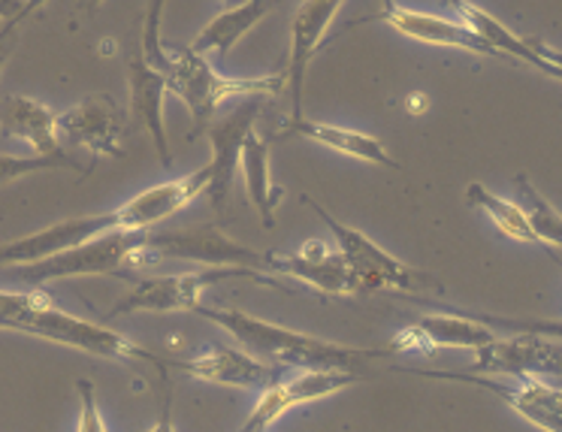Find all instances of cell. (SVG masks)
Listing matches in <instances>:
<instances>
[{
  "label": "cell",
  "instance_id": "6da1fadb",
  "mask_svg": "<svg viewBox=\"0 0 562 432\" xmlns=\"http://www.w3.org/2000/svg\"><path fill=\"white\" fill-rule=\"evenodd\" d=\"M194 315H203L206 321L218 323L221 330L239 342L263 363H272L279 370H355L369 360H379L393 354L391 345L384 348H345L339 342H327L318 336L296 333L279 323H269L255 315H245L239 309H212L196 306Z\"/></svg>",
  "mask_w": 562,
  "mask_h": 432
},
{
  "label": "cell",
  "instance_id": "7a4b0ae2",
  "mask_svg": "<svg viewBox=\"0 0 562 432\" xmlns=\"http://www.w3.org/2000/svg\"><path fill=\"white\" fill-rule=\"evenodd\" d=\"M0 330H19V333L40 336L58 345L86 351L94 357L106 360H134V363H148L158 366L160 372L170 366V360L151 354L139 348L122 333H115L103 323H91L76 318L70 311L58 309L49 294H10L0 291Z\"/></svg>",
  "mask_w": 562,
  "mask_h": 432
},
{
  "label": "cell",
  "instance_id": "3957f363",
  "mask_svg": "<svg viewBox=\"0 0 562 432\" xmlns=\"http://www.w3.org/2000/svg\"><path fill=\"white\" fill-rule=\"evenodd\" d=\"M167 91L182 100L196 127H206L224 100L233 98H279L284 91V73L269 76H224L218 73L206 55L191 46L167 49V61L160 67Z\"/></svg>",
  "mask_w": 562,
  "mask_h": 432
},
{
  "label": "cell",
  "instance_id": "277c9868",
  "mask_svg": "<svg viewBox=\"0 0 562 432\" xmlns=\"http://www.w3.org/2000/svg\"><path fill=\"white\" fill-rule=\"evenodd\" d=\"M146 230H110V234L94 236L82 246L64 248L49 258L31 260V263H15L7 266L15 282L43 287L61 278H86V275H112V272L134 266L136 254L143 248Z\"/></svg>",
  "mask_w": 562,
  "mask_h": 432
},
{
  "label": "cell",
  "instance_id": "5b68a950",
  "mask_svg": "<svg viewBox=\"0 0 562 432\" xmlns=\"http://www.w3.org/2000/svg\"><path fill=\"white\" fill-rule=\"evenodd\" d=\"M308 209L318 215L321 221L327 224V230L339 246V254L345 263L351 266L357 282V294H372V291H415L420 284H427V275H420L412 266H405L403 260L387 254L384 248L375 246L367 234H360L357 227H348L339 218H333L330 212L312 197H303Z\"/></svg>",
  "mask_w": 562,
  "mask_h": 432
},
{
  "label": "cell",
  "instance_id": "8992f818",
  "mask_svg": "<svg viewBox=\"0 0 562 432\" xmlns=\"http://www.w3.org/2000/svg\"><path fill=\"white\" fill-rule=\"evenodd\" d=\"M194 260L203 266H243V270H263L267 251L236 242L224 236L218 227H184V230H167V234H148L134 263L146 260Z\"/></svg>",
  "mask_w": 562,
  "mask_h": 432
},
{
  "label": "cell",
  "instance_id": "52a82bcc",
  "mask_svg": "<svg viewBox=\"0 0 562 432\" xmlns=\"http://www.w3.org/2000/svg\"><path fill=\"white\" fill-rule=\"evenodd\" d=\"M224 278L267 282L257 270H243V266H215V270L160 275V278H148V282L136 284L134 291L110 315L115 318V315H134V311H194L209 284L224 282Z\"/></svg>",
  "mask_w": 562,
  "mask_h": 432
},
{
  "label": "cell",
  "instance_id": "ba28073f",
  "mask_svg": "<svg viewBox=\"0 0 562 432\" xmlns=\"http://www.w3.org/2000/svg\"><path fill=\"white\" fill-rule=\"evenodd\" d=\"M357 382H360V375L355 370H296V375H291V378L281 375L279 382L267 387V394L260 396L251 418L243 423V432L269 430L291 408L327 399V396L339 394Z\"/></svg>",
  "mask_w": 562,
  "mask_h": 432
},
{
  "label": "cell",
  "instance_id": "9c48e42d",
  "mask_svg": "<svg viewBox=\"0 0 562 432\" xmlns=\"http://www.w3.org/2000/svg\"><path fill=\"white\" fill-rule=\"evenodd\" d=\"M412 375H424V378H445V382H463L477 384L490 394H496L502 402L529 420L532 427L544 432L562 430V394L560 387H550L548 382H541L538 375H524L514 384L502 382V378H484V375H465V372H432V370H408Z\"/></svg>",
  "mask_w": 562,
  "mask_h": 432
},
{
  "label": "cell",
  "instance_id": "30bf717a",
  "mask_svg": "<svg viewBox=\"0 0 562 432\" xmlns=\"http://www.w3.org/2000/svg\"><path fill=\"white\" fill-rule=\"evenodd\" d=\"M475 370L493 375H560V336L544 339L536 330L520 336H493L475 351Z\"/></svg>",
  "mask_w": 562,
  "mask_h": 432
},
{
  "label": "cell",
  "instance_id": "8fae6325",
  "mask_svg": "<svg viewBox=\"0 0 562 432\" xmlns=\"http://www.w3.org/2000/svg\"><path fill=\"white\" fill-rule=\"evenodd\" d=\"M110 230H127V215H124L122 206L100 212V215H82V218L52 224L46 230H37V234L25 236V239L7 242V246H0V266H15V263L49 258L55 251L82 246L88 239L110 234Z\"/></svg>",
  "mask_w": 562,
  "mask_h": 432
},
{
  "label": "cell",
  "instance_id": "7c38bea8",
  "mask_svg": "<svg viewBox=\"0 0 562 432\" xmlns=\"http://www.w3.org/2000/svg\"><path fill=\"white\" fill-rule=\"evenodd\" d=\"M342 3L345 0H303L291 19V55H288V70H284V88L291 91V118L303 115V86H306L308 64L327 37Z\"/></svg>",
  "mask_w": 562,
  "mask_h": 432
},
{
  "label": "cell",
  "instance_id": "4fadbf2b",
  "mask_svg": "<svg viewBox=\"0 0 562 432\" xmlns=\"http://www.w3.org/2000/svg\"><path fill=\"white\" fill-rule=\"evenodd\" d=\"M170 366H179V370L194 375L200 382L239 387V390H267L284 375V370L272 366V363H263L248 351H236V348L224 345L203 348L194 357L170 360Z\"/></svg>",
  "mask_w": 562,
  "mask_h": 432
},
{
  "label": "cell",
  "instance_id": "5bb4252c",
  "mask_svg": "<svg viewBox=\"0 0 562 432\" xmlns=\"http://www.w3.org/2000/svg\"><path fill=\"white\" fill-rule=\"evenodd\" d=\"M58 139L94 155H122V112L110 94H88L76 106L55 115Z\"/></svg>",
  "mask_w": 562,
  "mask_h": 432
},
{
  "label": "cell",
  "instance_id": "9a60e30c",
  "mask_svg": "<svg viewBox=\"0 0 562 432\" xmlns=\"http://www.w3.org/2000/svg\"><path fill=\"white\" fill-rule=\"evenodd\" d=\"M445 3L451 7L453 13L460 15V22H463L469 31H475L477 37L484 39L487 46H493L499 55L517 58V61L529 64V67H536L541 73L553 76V79H560L562 76L560 52L557 49H548V46L538 43V39L514 34L512 27L502 25L499 19H493L487 10H481L472 0H445Z\"/></svg>",
  "mask_w": 562,
  "mask_h": 432
},
{
  "label": "cell",
  "instance_id": "2e32d148",
  "mask_svg": "<svg viewBox=\"0 0 562 432\" xmlns=\"http://www.w3.org/2000/svg\"><path fill=\"white\" fill-rule=\"evenodd\" d=\"M260 100L263 98H243V103L221 118L218 124L209 127V143H212V158H209V187L206 194L215 197L218 206L231 194L233 179L239 170V151H243V139L255 130V122L260 118Z\"/></svg>",
  "mask_w": 562,
  "mask_h": 432
},
{
  "label": "cell",
  "instance_id": "e0dca14e",
  "mask_svg": "<svg viewBox=\"0 0 562 432\" xmlns=\"http://www.w3.org/2000/svg\"><path fill=\"white\" fill-rule=\"evenodd\" d=\"M263 270L300 278L308 287H318L324 294H336V297L357 294V282L351 266L345 263L339 251H330L324 242H306V248L296 251V254L267 251Z\"/></svg>",
  "mask_w": 562,
  "mask_h": 432
},
{
  "label": "cell",
  "instance_id": "ac0fdd59",
  "mask_svg": "<svg viewBox=\"0 0 562 432\" xmlns=\"http://www.w3.org/2000/svg\"><path fill=\"white\" fill-rule=\"evenodd\" d=\"M381 22H387L393 31H400L403 37L427 43V46H441V49H460L469 55H499V52L487 46L484 39L477 37L475 31H469L463 22H451L441 15L417 13L408 10L396 0H381Z\"/></svg>",
  "mask_w": 562,
  "mask_h": 432
},
{
  "label": "cell",
  "instance_id": "d6986e66",
  "mask_svg": "<svg viewBox=\"0 0 562 432\" xmlns=\"http://www.w3.org/2000/svg\"><path fill=\"white\" fill-rule=\"evenodd\" d=\"M209 179H212L209 163H203V167H196L194 173L182 175V179H172L167 185L139 191L136 197L122 203L124 215H127V230H151L155 224L172 218L188 203H194L200 194H206Z\"/></svg>",
  "mask_w": 562,
  "mask_h": 432
},
{
  "label": "cell",
  "instance_id": "ffe728a7",
  "mask_svg": "<svg viewBox=\"0 0 562 432\" xmlns=\"http://www.w3.org/2000/svg\"><path fill=\"white\" fill-rule=\"evenodd\" d=\"M127 86H131V106L139 122L146 124L148 136L158 149V158L164 167H170V143H167V127H164V98H167V82L158 67L136 55L134 61L127 64Z\"/></svg>",
  "mask_w": 562,
  "mask_h": 432
},
{
  "label": "cell",
  "instance_id": "44dd1931",
  "mask_svg": "<svg viewBox=\"0 0 562 432\" xmlns=\"http://www.w3.org/2000/svg\"><path fill=\"white\" fill-rule=\"evenodd\" d=\"M0 130L27 143L37 155L64 151L58 127H55V112L25 94H10L7 100H0Z\"/></svg>",
  "mask_w": 562,
  "mask_h": 432
},
{
  "label": "cell",
  "instance_id": "7402d4cb",
  "mask_svg": "<svg viewBox=\"0 0 562 432\" xmlns=\"http://www.w3.org/2000/svg\"><path fill=\"white\" fill-rule=\"evenodd\" d=\"M276 3L279 0H245V3H233L231 10H224L212 22H206V27L191 43V49L200 52V55H218V58H224L239 39L248 37L276 10Z\"/></svg>",
  "mask_w": 562,
  "mask_h": 432
},
{
  "label": "cell",
  "instance_id": "603a6c76",
  "mask_svg": "<svg viewBox=\"0 0 562 432\" xmlns=\"http://www.w3.org/2000/svg\"><path fill=\"white\" fill-rule=\"evenodd\" d=\"M284 134L306 136L312 143H318L324 149L339 151V155H348V158H357V161L375 163V167H391V170H400V163L393 161L391 155L384 151L375 136L360 134V130H351V127H339V124L327 122H312V118H291Z\"/></svg>",
  "mask_w": 562,
  "mask_h": 432
},
{
  "label": "cell",
  "instance_id": "cb8c5ba5",
  "mask_svg": "<svg viewBox=\"0 0 562 432\" xmlns=\"http://www.w3.org/2000/svg\"><path fill=\"white\" fill-rule=\"evenodd\" d=\"M239 170H243L248 200L269 230L276 224V206L284 200V187L276 185L269 175V139H260L255 130L245 136L243 151H239Z\"/></svg>",
  "mask_w": 562,
  "mask_h": 432
},
{
  "label": "cell",
  "instance_id": "d4e9b609",
  "mask_svg": "<svg viewBox=\"0 0 562 432\" xmlns=\"http://www.w3.org/2000/svg\"><path fill=\"white\" fill-rule=\"evenodd\" d=\"M412 336L420 351H439V348H469L477 351L493 339V327L477 318H463V315H427L417 318L412 327Z\"/></svg>",
  "mask_w": 562,
  "mask_h": 432
},
{
  "label": "cell",
  "instance_id": "484cf974",
  "mask_svg": "<svg viewBox=\"0 0 562 432\" xmlns=\"http://www.w3.org/2000/svg\"><path fill=\"white\" fill-rule=\"evenodd\" d=\"M465 203L484 212L490 221L496 224V230H499L502 236H508V239H514V242H526V246L544 248V242H541V239L532 234V227L526 224V215L520 212V206L512 203V200L496 197L493 191H487L484 185L472 182V185L465 187Z\"/></svg>",
  "mask_w": 562,
  "mask_h": 432
},
{
  "label": "cell",
  "instance_id": "4316f807",
  "mask_svg": "<svg viewBox=\"0 0 562 432\" xmlns=\"http://www.w3.org/2000/svg\"><path fill=\"white\" fill-rule=\"evenodd\" d=\"M517 185V194H520V212L526 215V224L532 227V234L544 242V248H553V254L560 251L562 246V218L560 212L550 206V200H544L536 191V185L526 179V175H517L514 179Z\"/></svg>",
  "mask_w": 562,
  "mask_h": 432
},
{
  "label": "cell",
  "instance_id": "83f0119b",
  "mask_svg": "<svg viewBox=\"0 0 562 432\" xmlns=\"http://www.w3.org/2000/svg\"><path fill=\"white\" fill-rule=\"evenodd\" d=\"M49 170H76L86 173V167L70 158L67 151L58 155H0V185H10L15 179H25L31 173H49Z\"/></svg>",
  "mask_w": 562,
  "mask_h": 432
},
{
  "label": "cell",
  "instance_id": "f1b7e54d",
  "mask_svg": "<svg viewBox=\"0 0 562 432\" xmlns=\"http://www.w3.org/2000/svg\"><path fill=\"white\" fill-rule=\"evenodd\" d=\"M76 390H79V399H82V418H79V430L82 432H103L106 423L100 418L98 399H94V384L88 378H79L76 382Z\"/></svg>",
  "mask_w": 562,
  "mask_h": 432
},
{
  "label": "cell",
  "instance_id": "f546056e",
  "mask_svg": "<svg viewBox=\"0 0 562 432\" xmlns=\"http://www.w3.org/2000/svg\"><path fill=\"white\" fill-rule=\"evenodd\" d=\"M40 3H46V0H0V19L3 22H10V19H19V15H31L37 10Z\"/></svg>",
  "mask_w": 562,
  "mask_h": 432
},
{
  "label": "cell",
  "instance_id": "4dcf8cb0",
  "mask_svg": "<svg viewBox=\"0 0 562 432\" xmlns=\"http://www.w3.org/2000/svg\"><path fill=\"white\" fill-rule=\"evenodd\" d=\"M25 22V15H19V19H10V22H3L0 27V70H3V64L10 58V49H13V37H15V27Z\"/></svg>",
  "mask_w": 562,
  "mask_h": 432
},
{
  "label": "cell",
  "instance_id": "1f68e13d",
  "mask_svg": "<svg viewBox=\"0 0 562 432\" xmlns=\"http://www.w3.org/2000/svg\"><path fill=\"white\" fill-rule=\"evenodd\" d=\"M429 106V100L424 98V94H412V100H408V112H424Z\"/></svg>",
  "mask_w": 562,
  "mask_h": 432
},
{
  "label": "cell",
  "instance_id": "d6a6232c",
  "mask_svg": "<svg viewBox=\"0 0 562 432\" xmlns=\"http://www.w3.org/2000/svg\"><path fill=\"white\" fill-rule=\"evenodd\" d=\"M100 3H103V0H79V7H82L86 13H94V10H98Z\"/></svg>",
  "mask_w": 562,
  "mask_h": 432
},
{
  "label": "cell",
  "instance_id": "836d02e7",
  "mask_svg": "<svg viewBox=\"0 0 562 432\" xmlns=\"http://www.w3.org/2000/svg\"><path fill=\"white\" fill-rule=\"evenodd\" d=\"M224 3H231L233 7V3H245V0H224Z\"/></svg>",
  "mask_w": 562,
  "mask_h": 432
}]
</instances>
